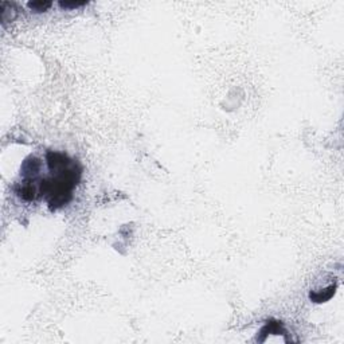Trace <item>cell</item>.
Segmentation results:
<instances>
[{
  "label": "cell",
  "mask_w": 344,
  "mask_h": 344,
  "mask_svg": "<svg viewBox=\"0 0 344 344\" xmlns=\"http://www.w3.org/2000/svg\"><path fill=\"white\" fill-rule=\"evenodd\" d=\"M48 178L40 180V195L47 200V207L51 212L66 207L73 200V192L82 178V165L80 161L64 152H46Z\"/></svg>",
  "instance_id": "obj_1"
},
{
  "label": "cell",
  "mask_w": 344,
  "mask_h": 344,
  "mask_svg": "<svg viewBox=\"0 0 344 344\" xmlns=\"http://www.w3.org/2000/svg\"><path fill=\"white\" fill-rule=\"evenodd\" d=\"M40 169H42V161L35 156H28L24 159L20 168V175L23 179H34L39 178Z\"/></svg>",
  "instance_id": "obj_2"
},
{
  "label": "cell",
  "mask_w": 344,
  "mask_h": 344,
  "mask_svg": "<svg viewBox=\"0 0 344 344\" xmlns=\"http://www.w3.org/2000/svg\"><path fill=\"white\" fill-rule=\"evenodd\" d=\"M52 6V2H43V0H35V2H28L27 7L35 14H40V12H46L50 10Z\"/></svg>",
  "instance_id": "obj_3"
},
{
  "label": "cell",
  "mask_w": 344,
  "mask_h": 344,
  "mask_svg": "<svg viewBox=\"0 0 344 344\" xmlns=\"http://www.w3.org/2000/svg\"><path fill=\"white\" fill-rule=\"evenodd\" d=\"M85 4H88V2H60L58 3V6H60L61 8H68V10H70V8H78V7H82V6H85Z\"/></svg>",
  "instance_id": "obj_4"
}]
</instances>
